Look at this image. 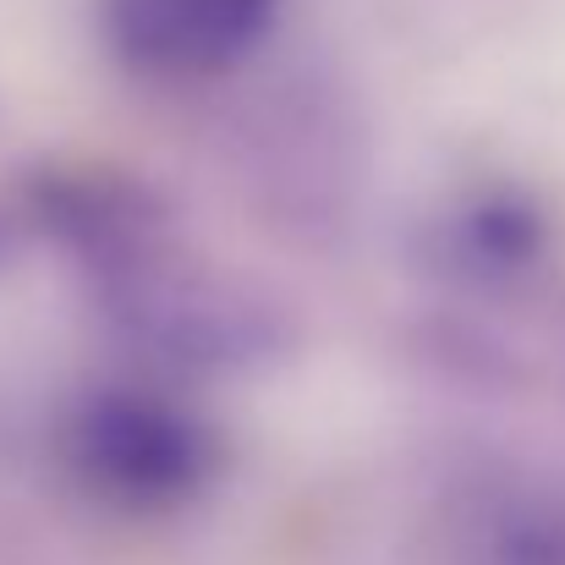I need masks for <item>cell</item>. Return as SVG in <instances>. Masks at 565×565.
I'll return each mask as SVG.
<instances>
[{
    "label": "cell",
    "mask_w": 565,
    "mask_h": 565,
    "mask_svg": "<svg viewBox=\"0 0 565 565\" xmlns=\"http://www.w3.org/2000/svg\"><path fill=\"white\" fill-rule=\"evenodd\" d=\"M467 555L483 565H565V500L539 483H478L461 500Z\"/></svg>",
    "instance_id": "obj_5"
},
{
    "label": "cell",
    "mask_w": 565,
    "mask_h": 565,
    "mask_svg": "<svg viewBox=\"0 0 565 565\" xmlns=\"http://www.w3.org/2000/svg\"><path fill=\"white\" fill-rule=\"evenodd\" d=\"M17 258V225H11V214L0 209V264H11Z\"/></svg>",
    "instance_id": "obj_6"
},
{
    "label": "cell",
    "mask_w": 565,
    "mask_h": 565,
    "mask_svg": "<svg viewBox=\"0 0 565 565\" xmlns=\"http://www.w3.org/2000/svg\"><path fill=\"white\" fill-rule=\"evenodd\" d=\"M423 264L461 291H505L527 280L550 253V214L511 182H478L450 192L417 242Z\"/></svg>",
    "instance_id": "obj_4"
},
{
    "label": "cell",
    "mask_w": 565,
    "mask_h": 565,
    "mask_svg": "<svg viewBox=\"0 0 565 565\" xmlns=\"http://www.w3.org/2000/svg\"><path fill=\"white\" fill-rule=\"evenodd\" d=\"M72 478L121 511L192 505L220 472V439L188 401L149 384L88 390L61 428Z\"/></svg>",
    "instance_id": "obj_2"
},
{
    "label": "cell",
    "mask_w": 565,
    "mask_h": 565,
    "mask_svg": "<svg viewBox=\"0 0 565 565\" xmlns=\"http://www.w3.org/2000/svg\"><path fill=\"white\" fill-rule=\"evenodd\" d=\"M110 330L171 374H264L297 352L291 308L253 275L177 253L160 231L88 264Z\"/></svg>",
    "instance_id": "obj_1"
},
{
    "label": "cell",
    "mask_w": 565,
    "mask_h": 565,
    "mask_svg": "<svg viewBox=\"0 0 565 565\" xmlns=\"http://www.w3.org/2000/svg\"><path fill=\"white\" fill-rule=\"evenodd\" d=\"M280 22V0H99L110 55L160 83L236 72Z\"/></svg>",
    "instance_id": "obj_3"
}]
</instances>
